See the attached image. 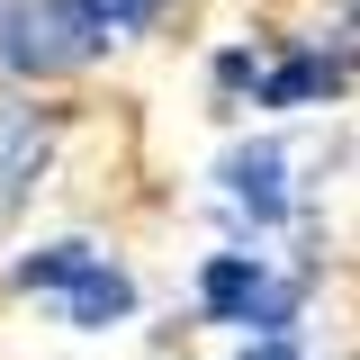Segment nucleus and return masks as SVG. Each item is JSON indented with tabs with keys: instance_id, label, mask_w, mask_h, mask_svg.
<instances>
[{
	"instance_id": "nucleus-1",
	"label": "nucleus",
	"mask_w": 360,
	"mask_h": 360,
	"mask_svg": "<svg viewBox=\"0 0 360 360\" xmlns=\"http://www.w3.org/2000/svg\"><path fill=\"white\" fill-rule=\"evenodd\" d=\"M297 297H307V279H279L262 252H207V262H198V315H207V324L288 333V324H297Z\"/></svg>"
},
{
	"instance_id": "nucleus-2",
	"label": "nucleus",
	"mask_w": 360,
	"mask_h": 360,
	"mask_svg": "<svg viewBox=\"0 0 360 360\" xmlns=\"http://www.w3.org/2000/svg\"><path fill=\"white\" fill-rule=\"evenodd\" d=\"M217 180H225V198L243 207L252 225H279L297 198H288V162H279V144H234L217 162Z\"/></svg>"
},
{
	"instance_id": "nucleus-3",
	"label": "nucleus",
	"mask_w": 360,
	"mask_h": 360,
	"mask_svg": "<svg viewBox=\"0 0 360 360\" xmlns=\"http://www.w3.org/2000/svg\"><path fill=\"white\" fill-rule=\"evenodd\" d=\"M333 90H342V54L297 45L279 72H262V82H252V108H307V99H333Z\"/></svg>"
},
{
	"instance_id": "nucleus-4",
	"label": "nucleus",
	"mask_w": 360,
	"mask_h": 360,
	"mask_svg": "<svg viewBox=\"0 0 360 360\" xmlns=\"http://www.w3.org/2000/svg\"><path fill=\"white\" fill-rule=\"evenodd\" d=\"M63 315H72L82 333H108V324H127V315H135V279H127L117 262H99L82 288H63Z\"/></svg>"
},
{
	"instance_id": "nucleus-5",
	"label": "nucleus",
	"mask_w": 360,
	"mask_h": 360,
	"mask_svg": "<svg viewBox=\"0 0 360 360\" xmlns=\"http://www.w3.org/2000/svg\"><path fill=\"white\" fill-rule=\"evenodd\" d=\"M99 262H108L99 243H45V252H27V262H18V288H37V297H63V288H82Z\"/></svg>"
},
{
	"instance_id": "nucleus-6",
	"label": "nucleus",
	"mask_w": 360,
	"mask_h": 360,
	"mask_svg": "<svg viewBox=\"0 0 360 360\" xmlns=\"http://www.w3.org/2000/svg\"><path fill=\"white\" fill-rule=\"evenodd\" d=\"M72 9H82V27L99 37V54H108L117 37H144V27L162 18V0H72Z\"/></svg>"
},
{
	"instance_id": "nucleus-7",
	"label": "nucleus",
	"mask_w": 360,
	"mask_h": 360,
	"mask_svg": "<svg viewBox=\"0 0 360 360\" xmlns=\"http://www.w3.org/2000/svg\"><path fill=\"white\" fill-rule=\"evenodd\" d=\"M234 360H307L288 333H252V352H234Z\"/></svg>"
}]
</instances>
